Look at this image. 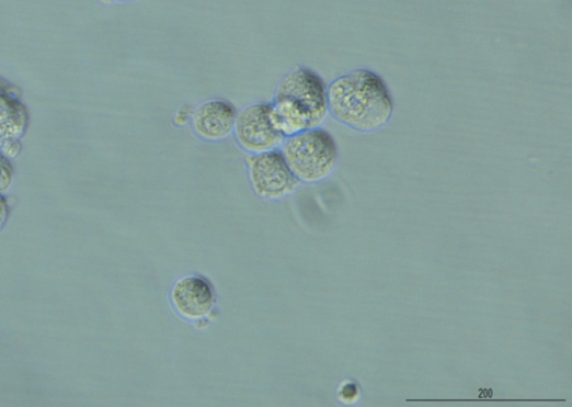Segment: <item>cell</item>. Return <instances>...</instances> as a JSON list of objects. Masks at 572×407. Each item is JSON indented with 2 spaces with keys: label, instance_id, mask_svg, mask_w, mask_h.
Returning a JSON list of instances; mask_svg holds the SVG:
<instances>
[{
  "label": "cell",
  "instance_id": "cell-5",
  "mask_svg": "<svg viewBox=\"0 0 572 407\" xmlns=\"http://www.w3.org/2000/svg\"><path fill=\"white\" fill-rule=\"evenodd\" d=\"M236 138L245 151L259 155L277 150L285 136L276 127L271 104H252L238 113Z\"/></svg>",
  "mask_w": 572,
  "mask_h": 407
},
{
  "label": "cell",
  "instance_id": "cell-13",
  "mask_svg": "<svg viewBox=\"0 0 572 407\" xmlns=\"http://www.w3.org/2000/svg\"><path fill=\"white\" fill-rule=\"evenodd\" d=\"M103 2L106 4H126L136 2V0H103Z\"/></svg>",
  "mask_w": 572,
  "mask_h": 407
},
{
  "label": "cell",
  "instance_id": "cell-6",
  "mask_svg": "<svg viewBox=\"0 0 572 407\" xmlns=\"http://www.w3.org/2000/svg\"><path fill=\"white\" fill-rule=\"evenodd\" d=\"M237 109L224 100H209L201 104L193 115L195 134L206 142H221L234 133Z\"/></svg>",
  "mask_w": 572,
  "mask_h": 407
},
{
  "label": "cell",
  "instance_id": "cell-7",
  "mask_svg": "<svg viewBox=\"0 0 572 407\" xmlns=\"http://www.w3.org/2000/svg\"><path fill=\"white\" fill-rule=\"evenodd\" d=\"M171 302L182 317L188 320H201L211 313L215 295L205 279L186 276L174 285L171 291Z\"/></svg>",
  "mask_w": 572,
  "mask_h": 407
},
{
  "label": "cell",
  "instance_id": "cell-4",
  "mask_svg": "<svg viewBox=\"0 0 572 407\" xmlns=\"http://www.w3.org/2000/svg\"><path fill=\"white\" fill-rule=\"evenodd\" d=\"M248 163L252 188L260 197L278 201L297 190L299 181L281 151L253 155L249 157Z\"/></svg>",
  "mask_w": 572,
  "mask_h": 407
},
{
  "label": "cell",
  "instance_id": "cell-10",
  "mask_svg": "<svg viewBox=\"0 0 572 407\" xmlns=\"http://www.w3.org/2000/svg\"><path fill=\"white\" fill-rule=\"evenodd\" d=\"M23 150L22 139L12 138L5 140L0 145V154H3L7 158L14 161L18 159Z\"/></svg>",
  "mask_w": 572,
  "mask_h": 407
},
{
  "label": "cell",
  "instance_id": "cell-9",
  "mask_svg": "<svg viewBox=\"0 0 572 407\" xmlns=\"http://www.w3.org/2000/svg\"><path fill=\"white\" fill-rule=\"evenodd\" d=\"M15 181L13 161L0 154V193L8 195Z\"/></svg>",
  "mask_w": 572,
  "mask_h": 407
},
{
  "label": "cell",
  "instance_id": "cell-11",
  "mask_svg": "<svg viewBox=\"0 0 572 407\" xmlns=\"http://www.w3.org/2000/svg\"><path fill=\"white\" fill-rule=\"evenodd\" d=\"M408 402H563V399H408Z\"/></svg>",
  "mask_w": 572,
  "mask_h": 407
},
{
  "label": "cell",
  "instance_id": "cell-12",
  "mask_svg": "<svg viewBox=\"0 0 572 407\" xmlns=\"http://www.w3.org/2000/svg\"><path fill=\"white\" fill-rule=\"evenodd\" d=\"M11 215V207L7 195L0 193V233L7 227Z\"/></svg>",
  "mask_w": 572,
  "mask_h": 407
},
{
  "label": "cell",
  "instance_id": "cell-2",
  "mask_svg": "<svg viewBox=\"0 0 572 407\" xmlns=\"http://www.w3.org/2000/svg\"><path fill=\"white\" fill-rule=\"evenodd\" d=\"M327 90L323 80L305 68L291 71L279 81L271 105L274 123L285 138L317 129L325 122Z\"/></svg>",
  "mask_w": 572,
  "mask_h": 407
},
{
  "label": "cell",
  "instance_id": "cell-8",
  "mask_svg": "<svg viewBox=\"0 0 572 407\" xmlns=\"http://www.w3.org/2000/svg\"><path fill=\"white\" fill-rule=\"evenodd\" d=\"M30 126V113L18 87L0 78V145L22 139Z\"/></svg>",
  "mask_w": 572,
  "mask_h": 407
},
{
  "label": "cell",
  "instance_id": "cell-3",
  "mask_svg": "<svg viewBox=\"0 0 572 407\" xmlns=\"http://www.w3.org/2000/svg\"><path fill=\"white\" fill-rule=\"evenodd\" d=\"M282 155L299 182L319 183L330 177L338 160V148L322 129L306 131L285 139Z\"/></svg>",
  "mask_w": 572,
  "mask_h": 407
},
{
  "label": "cell",
  "instance_id": "cell-1",
  "mask_svg": "<svg viewBox=\"0 0 572 407\" xmlns=\"http://www.w3.org/2000/svg\"><path fill=\"white\" fill-rule=\"evenodd\" d=\"M329 111L334 118L362 133H374L390 122L393 103L384 80L359 70L343 76L327 90Z\"/></svg>",
  "mask_w": 572,
  "mask_h": 407
}]
</instances>
